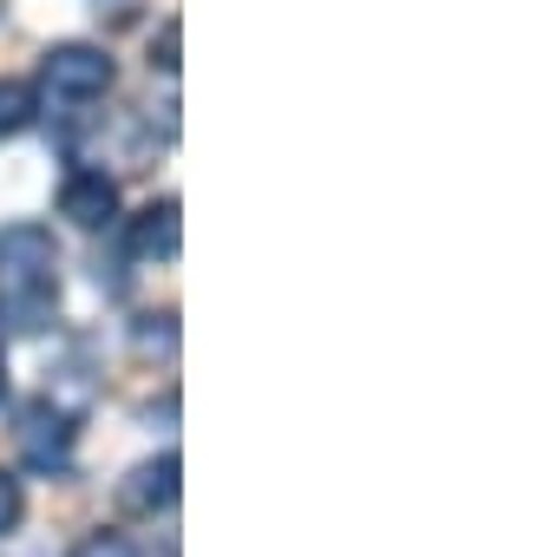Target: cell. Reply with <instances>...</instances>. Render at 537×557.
I'll list each match as a JSON object with an SVG mask.
<instances>
[{
  "mask_svg": "<svg viewBox=\"0 0 537 557\" xmlns=\"http://www.w3.org/2000/svg\"><path fill=\"white\" fill-rule=\"evenodd\" d=\"M177 47H184V27L164 21V34H158V47H151V66H158V73H177Z\"/></svg>",
  "mask_w": 537,
  "mask_h": 557,
  "instance_id": "12",
  "label": "cell"
},
{
  "mask_svg": "<svg viewBox=\"0 0 537 557\" xmlns=\"http://www.w3.org/2000/svg\"><path fill=\"white\" fill-rule=\"evenodd\" d=\"M40 86H47V106L79 112V106H92V99L112 92V60H105V47L66 40V47H53V53L40 60Z\"/></svg>",
  "mask_w": 537,
  "mask_h": 557,
  "instance_id": "1",
  "label": "cell"
},
{
  "mask_svg": "<svg viewBox=\"0 0 537 557\" xmlns=\"http://www.w3.org/2000/svg\"><path fill=\"white\" fill-rule=\"evenodd\" d=\"M60 243L47 223H8L0 230V283H53Z\"/></svg>",
  "mask_w": 537,
  "mask_h": 557,
  "instance_id": "3",
  "label": "cell"
},
{
  "mask_svg": "<svg viewBox=\"0 0 537 557\" xmlns=\"http://www.w3.org/2000/svg\"><path fill=\"white\" fill-rule=\"evenodd\" d=\"M177 243H184V223H177V197H158V203H145L132 223H125V249L132 256H177Z\"/></svg>",
  "mask_w": 537,
  "mask_h": 557,
  "instance_id": "7",
  "label": "cell"
},
{
  "mask_svg": "<svg viewBox=\"0 0 537 557\" xmlns=\"http://www.w3.org/2000/svg\"><path fill=\"white\" fill-rule=\"evenodd\" d=\"M14 446H21V459L34 466V472H66L73 466V446H79V426H73V413L60 407V400H27L21 407V420H14Z\"/></svg>",
  "mask_w": 537,
  "mask_h": 557,
  "instance_id": "2",
  "label": "cell"
},
{
  "mask_svg": "<svg viewBox=\"0 0 537 557\" xmlns=\"http://www.w3.org/2000/svg\"><path fill=\"white\" fill-rule=\"evenodd\" d=\"M60 216H73L79 230H118V177L105 171H73L60 184Z\"/></svg>",
  "mask_w": 537,
  "mask_h": 557,
  "instance_id": "6",
  "label": "cell"
},
{
  "mask_svg": "<svg viewBox=\"0 0 537 557\" xmlns=\"http://www.w3.org/2000/svg\"><path fill=\"white\" fill-rule=\"evenodd\" d=\"M177 479H184V459H177V453H158V459L132 466V472L118 479V511H132V518L171 511V505H177Z\"/></svg>",
  "mask_w": 537,
  "mask_h": 557,
  "instance_id": "4",
  "label": "cell"
},
{
  "mask_svg": "<svg viewBox=\"0 0 537 557\" xmlns=\"http://www.w3.org/2000/svg\"><path fill=\"white\" fill-rule=\"evenodd\" d=\"M40 119V92L27 79H0V138H21Z\"/></svg>",
  "mask_w": 537,
  "mask_h": 557,
  "instance_id": "8",
  "label": "cell"
},
{
  "mask_svg": "<svg viewBox=\"0 0 537 557\" xmlns=\"http://www.w3.org/2000/svg\"><path fill=\"white\" fill-rule=\"evenodd\" d=\"M73 557H138V544L125 531H92V537L73 544Z\"/></svg>",
  "mask_w": 537,
  "mask_h": 557,
  "instance_id": "10",
  "label": "cell"
},
{
  "mask_svg": "<svg viewBox=\"0 0 537 557\" xmlns=\"http://www.w3.org/2000/svg\"><path fill=\"white\" fill-rule=\"evenodd\" d=\"M138 348L145 355H171L177 348V315H145L138 322Z\"/></svg>",
  "mask_w": 537,
  "mask_h": 557,
  "instance_id": "9",
  "label": "cell"
},
{
  "mask_svg": "<svg viewBox=\"0 0 537 557\" xmlns=\"http://www.w3.org/2000/svg\"><path fill=\"white\" fill-rule=\"evenodd\" d=\"M21 518H27V492H21V479L8 466H0V537H8Z\"/></svg>",
  "mask_w": 537,
  "mask_h": 557,
  "instance_id": "11",
  "label": "cell"
},
{
  "mask_svg": "<svg viewBox=\"0 0 537 557\" xmlns=\"http://www.w3.org/2000/svg\"><path fill=\"white\" fill-rule=\"evenodd\" d=\"M0 400H8V361H0Z\"/></svg>",
  "mask_w": 537,
  "mask_h": 557,
  "instance_id": "13",
  "label": "cell"
},
{
  "mask_svg": "<svg viewBox=\"0 0 537 557\" xmlns=\"http://www.w3.org/2000/svg\"><path fill=\"white\" fill-rule=\"evenodd\" d=\"M60 315V275L53 283H0V335H47Z\"/></svg>",
  "mask_w": 537,
  "mask_h": 557,
  "instance_id": "5",
  "label": "cell"
}]
</instances>
